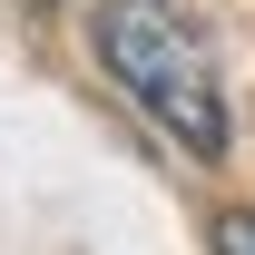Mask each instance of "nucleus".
Instances as JSON below:
<instances>
[{
	"mask_svg": "<svg viewBox=\"0 0 255 255\" xmlns=\"http://www.w3.org/2000/svg\"><path fill=\"white\" fill-rule=\"evenodd\" d=\"M98 59L187 157H226V89H216V59H206V39L177 0H108Z\"/></svg>",
	"mask_w": 255,
	"mask_h": 255,
	"instance_id": "obj_1",
	"label": "nucleus"
},
{
	"mask_svg": "<svg viewBox=\"0 0 255 255\" xmlns=\"http://www.w3.org/2000/svg\"><path fill=\"white\" fill-rule=\"evenodd\" d=\"M216 255H255V206H236V216H216Z\"/></svg>",
	"mask_w": 255,
	"mask_h": 255,
	"instance_id": "obj_2",
	"label": "nucleus"
}]
</instances>
